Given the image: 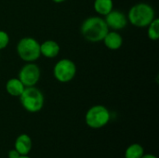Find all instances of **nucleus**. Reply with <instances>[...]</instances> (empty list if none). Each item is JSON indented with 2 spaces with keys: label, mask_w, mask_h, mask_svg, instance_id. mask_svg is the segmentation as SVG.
<instances>
[{
  "label": "nucleus",
  "mask_w": 159,
  "mask_h": 158,
  "mask_svg": "<svg viewBox=\"0 0 159 158\" xmlns=\"http://www.w3.org/2000/svg\"><path fill=\"white\" fill-rule=\"evenodd\" d=\"M111 118V115L109 110L103 105H94L90 107L85 115L86 124L94 129H102L105 127Z\"/></svg>",
  "instance_id": "obj_5"
},
{
  "label": "nucleus",
  "mask_w": 159,
  "mask_h": 158,
  "mask_svg": "<svg viewBox=\"0 0 159 158\" xmlns=\"http://www.w3.org/2000/svg\"><path fill=\"white\" fill-rule=\"evenodd\" d=\"M104 46L110 50H117L121 48L123 45V37L117 31H110L106 34L103 40Z\"/></svg>",
  "instance_id": "obj_10"
},
{
  "label": "nucleus",
  "mask_w": 159,
  "mask_h": 158,
  "mask_svg": "<svg viewBox=\"0 0 159 158\" xmlns=\"http://www.w3.org/2000/svg\"><path fill=\"white\" fill-rule=\"evenodd\" d=\"M141 158H157V157L156 156L152 155V154H146V155L144 154V155H143V156Z\"/></svg>",
  "instance_id": "obj_18"
},
{
  "label": "nucleus",
  "mask_w": 159,
  "mask_h": 158,
  "mask_svg": "<svg viewBox=\"0 0 159 158\" xmlns=\"http://www.w3.org/2000/svg\"><path fill=\"white\" fill-rule=\"evenodd\" d=\"M93 7L95 12L100 16H106L111 10L114 9L113 0H94Z\"/></svg>",
  "instance_id": "obj_13"
},
{
  "label": "nucleus",
  "mask_w": 159,
  "mask_h": 158,
  "mask_svg": "<svg viewBox=\"0 0 159 158\" xmlns=\"http://www.w3.org/2000/svg\"><path fill=\"white\" fill-rule=\"evenodd\" d=\"M20 155L15 150V149H13V150H10L9 152H8V154H7V157L8 158H19Z\"/></svg>",
  "instance_id": "obj_17"
},
{
  "label": "nucleus",
  "mask_w": 159,
  "mask_h": 158,
  "mask_svg": "<svg viewBox=\"0 0 159 158\" xmlns=\"http://www.w3.org/2000/svg\"><path fill=\"white\" fill-rule=\"evenodd\" d=\"M10 38L6 31L0 30V50L5 49L9 44Z\"/></svg>",
  "instance_id": "obj_16"
},
{
  "label": "nucleus",
  "mask_w": 159,
  "mask_h": 158,
  "mask_svg": "<svg viewBox=\"0 0 159 158\" xmlns=\"http://www.w3.org/2000/svg\"><path fill=\"white\" fill-rule=\"evenodd\" d=\"M143 155L144 149L139 143L130 144L125 151V158H141Z\"/></svg>",
  "instance_id": "obj_14"
},
{
  "label": "nucleus",
  "mask_w": 159,
  "mask_h": 158,
  "mask_svg": "<svg viewBox=\"0 0 159 158\" xmlns=\"http://www.w3.org/2000/svg\"><path fill=\"white\" fill-rule=\"evenodd\" d=\"M19 158H31V157H29L28 156H20Z\"/></svg>",
  "instance_id": "obj_20"
},
{
  "label": "nucleus",
  "mask_w": 159,
  "mask_h": 158,
  "mask_svg": "<svg viewBox=\"0 0 159 158\" xmlns=\"http://www.w3.org/2000/svg\"><path fill=\"white\" fill-rule=\"evenodd\" d=\"M52 2H54V3H56V4H61V3H63V2H65L66 0H51Z\"/></svg>",
  "instance_id": "obj_19"
},
{
  "label": "nucleus",
  "mask_w": 159,
  "mask_h": 158,
  "mask_svg": "<svg viewBox=\"0 0 159 158\" xmlns=\"http://www.w3.org/2000/svg\"><path fill=\"white\" fill-rule=\"evenodd\" d=\"M147 36L152 41H157L159 39V20L157 18H155L147 26Z\"/></svg>",
  "instance_id": "obj_15"
},
{
  "label": "nucleus",
  "mask_w": 159,
  "mask_h": 158,
  "mask_svg": "<svg viewBox=\"0 0 159 158\" xmlns=\"http://www.w3.org/2000/svg\"><path fill=\"white\" fill-rule=\"evenodd\" d=\"M19 98L23 109L29 113H38L44 106V94L35 86L26 87Z\"/></svg>",
  "instance_id": "obj_4"
},
{
  "label": "nucleus",
  "mask_w": 159,
  "mask_h": 158,
  "mask_svg": "<svg viewBox=\"0 0 159 158\" xmlns=\"http://www.w3.org/2000/svg\"><path fill=\"white\" fill-rule=\"evenodd\" d=\"M109 32V28L101 16H90L84 20L80 27L82 36L89 42L98 43L102 42Z\"/></svg>",
  "instance_id": "obj_1"
},
{
  "label": "nucleus",
  "mask_w": 159,
  "mask_h": 158,
  "mask_svg": "<svg viewBox=\"0 0 159 158\" xmlns=\"http://www.w3.org/2000/svg\"><path fill=\"white\" fill-rule=\"evenodd\" d=\"M41 77V71L35 62H25L20 69L18 78L24 85V87H34Z\"/></svg>",
  "instance_id": "obj_7"
},
{
  "label": "nucleus",
  "mask_w": 159,
  "mask_h": 158,
  "mask_svg": "<svg viewBox=\"0 0 159 158\" xmlns=\"http://www.w3.org/2000/svg\"><path fill=\"white\" fill-rule=\"evenodd\" d=\"M129 22L138 28L147 27L157 18L154 7L147 3H137L132 6L127 15Z\"/></svg>",
  "instance_id": "obj_2"
},
{
  "label": "nucleus",
  "mask_w": 159,
  "mask_h": 158,
  "mask_svg": "<svg viewBox=\"0 0 159 158\" xmlns=\"http://www.w3.org/2000/svg\"><path fill=\"white\" fill-rule=\"evenodd\" d=\"M77 68L75 63L70 59L58 61L53 67V76L60 83H69L76 75Z\"/></svg>",
  "instance_id": "obj_6"
},
{
  "label": "nucleus",
  "mask_w": 159,
  "mask_h": 158,
  "mask_svg": "<svg viewBox=\"0 0 159 158\" xmlns=\"http://www.w3.org/2000/svg\"><path fill=\"white\" fill-rule=\"evenodd\" d=\"M61 51V47L55 40H45L40 44V54L41 56L48 59L56 58Z\"/></svg>",
  "instance_id": "obj_9"
},
{
  "label": "nucleus",
  "mask_w": 159,
  "mask_h": 158,
  "mask_svg": "<svg viewBox=\"0 0 159 158\" xmlns=\"http://www.w3.org/2000/svg\"><path fill=\"white\" fill-rule=\"evenodd\" d=\"M25 87L20 82V80L18 77L10 78L6 83V91L8 95L12 97H20L21 93L23 92Z\"/></svg>",
  "instance_id": "obj_12"
},
{
  "label": "nucleus",
  "mask_w": 159,
  "mask_h": 158,
  "mask_svg": "<svg viewBox=\"0 0 159 158\" xmlns=\"http://www.w3.org/2000/svg\"><path fill=\"white\" fill-rule=\"evenodd\" d=\"M33 147V142L29 135L20 134L17 137L14 143V149L20 156H28Z\"/></svg>",
  "instance_id": "obj_11"
},
{
  "label": "nucleus",
  "mask_w": 159,
  "mask_h": 158,
  "mask_svg": "<svg viewBox=\"0 0 159 158\" xmlns=\"http://www.w3.org/2000/svg\"><path fill=\"white\" fill-rule=\"evenodd\" d=\"M103 19H104L109 30H113V31L122 30L129 23L127 15L124 12L117 10V9L111 10L106 16H104Z\"/></svg>",
  "instance_id": "obj_8"
},
{
  "label": "nucleus",
  "mask_w": 159,
  "mask_h": 158,
  "mask_svg": "<svg viewBox=\"0 0 159 158\" xmlns=\"http://www.w3.org/2000/svg\"><path fill=\"white\" fill-rule=\"evenodd\" d=\"M16 51L20 59L24 62H35L41 56L40 43L31 36L22 37L17 43Z\"/></svg>",
  "instance_id": "obj_3"
}]
</instances>
